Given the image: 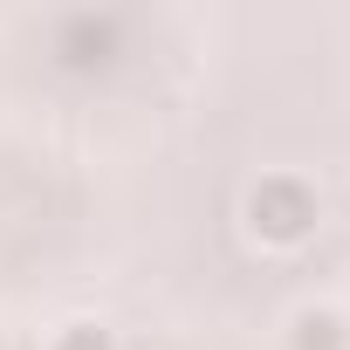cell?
<instances>
[{"label":"cell","instance_id":"7a4b0ae2","mask_svg":"<svg viewBox=\"0 0 350 350\" xmlns=\"http://www.w3.org/2000/svg\"><path fill=\"white\" fill-rule=\"evenodd\" d=\"M62 350H110V336H103V329H90V323H76Z\"/></svg>","mask_w":350,"mask_h":350},{"label":"cell","instance_id":"6da1fadb","mask_svg":"<svg viewBox=\"0 0 350 350\" xmlns=\"http://www.w3.org/2000/svg\"><path fill=\"white\" fill-rule=\"evenodd\" d=\"M295 350H343V316L336 309H302L295 316Z\"/></svg>","mask_w":350,"mask_h":350}]
</instances>
